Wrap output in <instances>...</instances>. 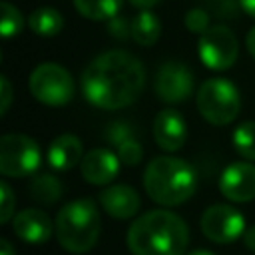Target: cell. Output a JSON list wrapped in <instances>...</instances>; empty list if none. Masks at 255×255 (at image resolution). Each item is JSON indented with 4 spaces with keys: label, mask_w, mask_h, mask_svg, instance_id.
<instances>
[{
    "label": "cell",
    "mask_w": 255,
    "mask_h": 255,
    "mask_svg": "<svg viewBox=\"0 0 255 255\" xmlns=\"http://www.w3.org/2000/svg\"><path fill=\"white\" fill-rule=\"evenodd\" d=\"M153 139L163 151H177L187 139V126L177 110L165 108L153 120Z\"/></svg>",
    "instance_id": "13"
},
{
    "label": "cell",
    "mask_w": 255,
    "mask_h": 255,
    "mask_svg": "<svg viewBox=\"0 0 255 255\" xmlns=\"http://www.w3.org/2000/svg\"><path fill=\"white\" fill-rule=\"evenodd\" d=\"M46 157L50 167H54L56 171H68L76 167L84 157V147L80 137H76L74 133H62L54 137Z\"/></svg>",
    "instance_id": "16"
},
{
    "label": "cell",
    "mask_w": 255,
    "mask_h": 255,
    "mask_svg": "<svg viewBox=\"0 0 255 255\" xmlns=\"http://www.w3.org/2000/svg\"><path fill=\"white\" fill-rule=\"evenodd\" d=\"M239 6L245 14H249L251 18H255V0H239Z\"/></svg>",
    "instance_id": "30"
},
{
    "label": "cell",
    "mask_w": 255,
    "mask_h": 255,
    "mask_svg": "<svg viewBox=\"0 0 255 255\" xmlns=\"http://www.w3.org/2000/svg\"><path fill=\"white\" fill-rule=\"evenodd\" d=\"M124 0H74V8L90 20H112L118 16Z\"/></svg>",
    "instance_id": "20"
},
{
    "label": "cell",
    "mask_w": 255,
    "mask_h": 255,
    "mask_svg": "<svg viewBox=\"0 0 255 255\" xmlns=\"http://www.w3.org/2000/svg\"><path fill=\"white\" fill-rule=\"evenodd\" d=\"M30 193H32V197H34L38 203H42V205H52V203H56V201L60 199V195H62V183H60L58 177L44 173V175H38V177L30 183Z\"/></svg>",
    "instance_id": "21"
},
{
    "label": "cell",
    "mask_w": 255,
    "mask_h": 255,
    "mask_svg": "<svg viewBox=\"0 0 255 255\" xmlns=\"http://www.w3.org/2000/svg\"><path fill=\"white\" fill-rule=\"evenodd\" d=\"M245 44H247V50H249V54L255 58V26L249 30V34H247V38H245Z\"/></svg>",
    "instance_id": "31"
},
{
    "label": "cell",
    "mask_w": 255,
    "mask_h": 255,
    "mask_svg": "<svg viewBox=\"0 0 255 255\" xmlns=\"http://www.w3.org/2000/svg\"><path fill=\"white\" fill-rule=\"evenodd\" d=\"M197 54L205 68L219 72V70H227L235 64V60L239 56V44H237L235 34L227 26L217 24L199 36Z\"/></svg>",
    "instance_id": "8"
},
{
    "label": "cell",
    "mask_w": 255,
    "mask_h": 255,
    "mask_svg": "<svg viewBox=\"0 0 255 255\" xmlns=\"http://www.w3.org/2000/svg\"><path fill=\"white\" fill-rule=\"evenodd\" d=\"M161 22L151 10H139L131 20V40L139 46H153L159 40Z\"/></svg>",
    "instance_id": "18"
},
{
    "label": "cell",
    "mask_w": 255,
    "mask_h": 255,
    "mask_svg": "<svg viewBox=\"0 0 255 255\" xmlns=\"http://www.w3.org/2000/svg\"><path fill=\"white\" fill-rule=\"evenodd\" d=\"M201 231L213 243H231L245 233V219L231 205H211L201 215Z\"/></svg>",
    "instance_id": "9"
},
{
    "label": "cell",
    "mask_w": 255,
    "mask_h": 255,
    "mask_svg": "<svg viewBox=\"0 0 255 255\" xmlns=\"http://www.w3.org/2000/svg\"><path fill=\"white\" fill-rule=\"evenodd\" d=\"M38 143L26 133H4L0 139V173L6 177H26L40 167Z\"/></svg>",
    "instance_id": "7"
},
{
    "label": "cell",
    "mask_w": 255,
    "mask_h": 255,
    "mask_svg": "<svg viewBox=\"0 0 255 255\" xmlns=\"http://www.w3.org/2000/svg\"><path fill=\"white\" fill-rule=\"evenodd\" d=\"M0 255H16V251L8 239H0Z\"/></svg>",
    "instance_id": "32"
},
{
    "label": "cell",
    "mask_w": 255,
    "mask_h": 255,
    "mask_svg": "<svg viewBox=\"0 0 255 255\" xmlns=\"http://www.w3.org/2000/svg\"><path fill=\"white\" fill-rule=\"evenodd\" d=\"M185 28L189 30V32H193V34H205L211 26H209V14L203 10V8H193V10H189L187 14H185Z\"/></svg>",
    "instance_id": "24"
},
{
    "label": "cell",
    "mask_w": 255,
    "mask_h": 255,
    "mask_svg": "<svg viewBox=\"0 0 255 255\" xmlns=\"http://www.w3.org/2000/svg\"><path fill=\"white\" fill-rule=\"evenodd\" d=\"M14 193L6 181H0V223H8L14 219Z\"/></svg>",
    "instance_id": "25"
},
{
    "label": "cell",
    "mask_w": 255,
    "mask_h": 255,
    "mask_svg": "<svg viewBox=\"0 0 255 255\" xmlns=\"http://www.w3.org/2000/svg\"><path fill=\"white\" fill-rule=\"evenodd\" d=\"M0 92H2L0 112H2V114H6V112H8V108H10V104H12V86H10V82H8V78H6V76H2V78H0Z\"/></svg>",
    "instance_id": "27"
},
{
    "label": "cell",
    "mask_w": 255,
    "mask_h": 255,
    "mask_svg": "<svg viewBox=\"0 0 255 255\" xmlns=\"http://www.w3.org/2000/svg\"><path fill=\"white\" fill-rule=\"evenodd\" d=\"M2 18H0V32L4 40H10L12 36L20 34V30L24 28V18L20 14V10L16 6H12L10 2H2Z\"/></svg>",
    "instance_id": "23"
},
{
    "label": "cell",
    "mask_w": 255,
    "mask_h": 255,
    "mask_svg": "<svg viewBox=\"0 0 255 255\" xmlns=\"http://www.w3.org/2000/svg\"><path fill=\"white\" fill-rule=\"evenodd\" d=\"M108 32H110L114 38H118V40H126L128 36L131 38V22H128V20L116 16V18L108 20Z\"/></svg>",
    "instance_id": "26"
},
{
    "label": "cell",
    "mask_w": 255,
    "mask_h": 255,
    "mask_svg": "<svg viewBox=\"0 0 255 255\" xmlns=\"http://www.w3.org/2000/svg\"><path fill=\"white\" fill-rule=\"evenodd\" d=\"M219 191L237 203L255 199V165L249 161L229 163L219 177Z\"/></svg>",
    "instance_id": "11"
},
{
    "label": "cell",
    "mask_w": 255,
    "mask_h": 255,
    "mask_svg": "<svg viewBox=\"0 0 255 255\" xmlns=\"http://www.w3.org/2000/svg\"><path fill=\"white\" fill-rule=\"evenodd\" d=\"M120 163L122 161H120L118 153H114L106 147H98V149L84 153V157L80 161V171L88 183L108 185L120 173Z\"/></svg>",
    "instance_id": "12"
},
{
    "label": "cell",
    "mask_w": 255,
    "mask_h": 255,
    "mask_svg": "<svg viewBox=\"0 0 255 255\" xmlns=\"http://www.w3.org/2000/svg\"><path fill=\"white\" fill-rule=\"evenodd\" d=\"M187 255H215V253L205 251V249H195V251H191V253H187Z\"/></svg>",
    "instance_id": "33"
},
{
    "label": "cell",
    "mask_w": 255,
    "mask_h": 255,
    "mask_svg": "<svg viewBox=\"0 0 255 255\" xmlns=\"http://www.w3.org/2000/svg\"><path fill=\"white\" fill-rule=\"evenodd\" d=\"M98 201L104 207V211L114 219H131L139 211L137 191L129 185H124V183H116V185L106 187L98 195Z\"/></svg>",
    "instance_id": "14"
},
{
    "label": "cell",
    "mask_w": 255,
    "mask_h": 255,
    "mask_svg": "<svg viewBox=\"0 0 255 255\" xmlns=\"http://www.w3.org/2000/svg\"><path fill=\"white\" fill-rule=\"evenodd\" d=\"M131 6H135V8H139V10H149L151 6H155L159 0H128Z\"/></svg>",
    "instance_id": "29"
},
{
    "label": "cell",
    "mask_w": 255,
    "mask_h": 255,
    "mask_svg": "<svg viewBox=\"0 0 255 255\" xmlns=\"http://www.w3.org/2000/svg\"><path fill=\"white\" fill-rule=\"evenodd\" d=\"M193 74L181 62H165L155 74V96L165 104H179L193 92Z\"/></svg>",
    "instance_id": "10"
},
{
    "label": "cell",
    "mask_w": 255,
    "mask_h": 255,
    "mask_svg": "<svg viewBox=\"0 0 255 255\" xmlns=\"http://www.w3.org/2000/svg\"><path fill=\"white\" fill-rule=\"evenodd\" d=\"M100 211L90 197L68 201L56 215L58 243L70 253H88L100 237Z\"/></svg>",
    "instance_id": "4"
},
{
    "label": "cell",
    "mask_w": 255,
    "mask_h": 255,
    "mask_svg": "<svg viewBox=\"0 0 255 255\" xmlns=\"http://www.w3.org/2000/svg\"><path fill=\"white\" fill-rule=\"evenodd\" d=\"M28 88L40 104L50 108H62L70 104L76 94V84L70 72L54 62L36 66L28 78Z\"/></svg>",
    "instance_id": "6"
},
{
    "label": "cell",
    "mask_w": 255,
    "mask_h": 255,
    "mask_svg": "<svg viewBox=\"0 0 255 255\" xmlns=\"http://www.w3.org/2000/svg\"><path fill=\"white\" fill-rule=\"evenodd\" d=\"M187 243L185 221L167 209L139 215L128 231V247L133 255H183Z\"/></svg>",
    "instance_id": "2"
},
{
    "label": "cell",
    "mask_w": 255,
    "mask_h": 255,
    "mask_svg": "<svg viewBox=\"0 0 255 255\" xmlns=\"http://www.w3.org/2000/svg\"><path fill=\"white\" fill-rule=\"evenodd\" d=\"M197 110L201 118L213 126H227L231 124L239 110L241 98L233 82L225 78H211L201 84L195 96Z\"/></svg>",
    "instance_id": "5"
},
{
    "label": "cell",
    "mask_w": 255,
    "mask_h": 255,
    "mask_svg": "<svg viewBox=\"0 0 255 255\" xmlns=\"http://www.w3.org/2000/svg\"><path fill=\"white\" fill-rule=\"evenodd\" d=\"M243 241H245L247 249L255 251V225L249 227V229H245V233H243Z\"/></svg>",
    "instance_id": "28"
},
{
    "label": "cell",
    "mask_w": 255,
    "mask_h": 255,
    "mask_svg": "<svg viewBox=\"0 0 255 255\" xmlns=\"http://www.w3.org/2000/svg\"><path fill=\"white\" fill-rule=\"evenodd\" d=\"M106 139L118 147V157H120L122 163H126V165H137L141 161L143 149H141L139 141L133 137V131H131L129 126H126L122 122L112 124L108 128Z\"/></svg>",
    "instance_id": "17"
},
{
    "label": "cell",
    "mask_w": 255,
    "mask_h": 255,
    "mask_svg": "<svg viewBox=\"0 0 255 255\" xmlns=\"http://www.w3.org/2000/svg\"><path fill=\"white\" fill-rule=\"evenodd\" d=\"M28 26L38 36H56L64 28V16L52 6H40L28 16Z\"/></svg>",
    "instance_id": "19"
},
{
    "label": "cell",
    "mask_w": 255,
    "mask_h": 255,
    "mask_svg": "<svg viewBox=\"0 0 255 255\" xmlns=\"http://www.w3.org/2000/svg\"><path fill=\"white\" fill-rule=\"evenodd\" d=\"M233 145L241 157L255 161V122H243L235 128Z\"/></svg>",
    "instance_id": "22"
},
{
    "label": "cell",
    "mask_w": 255,
    "mask_h": 255,
    "mask_svg": "<svg viewBox=\"0 0 255 255\" xmlns=\"http://www.w3.org/2000/svg\"><path fill=\"white\" fill-rule=\"evenodd\" d=\"M145 84L143 64L126 50H108L96 56L82 72V94L100 110L131 106Z\"/></svg>",
    "instance_id": "1"
},
{
    "label": "cell",
    "mask_w": 255,
    "mask_h": 255,
    "mask_svg": "<svg viewBox=\"0 0 255 255\" xmlns=\"http://www.w3.org/2000/svg\"><path fill=\"white\" fill-rule=\"evenodd\" d=\"M195 171L193 167L173 155L153 157L143 171V187L151 201L173 207L185 203L195 193Z\"/></svg>",
    "instance_id": "3"
},
{
    "label": "cell",
    "mask_w": 255,
    "mask_h": 255,
    "mask_svg": "<svg viewBox=\"0 0 255 255\" xmlns=\"http://www.w3.org/2000/svg\"><path fill=\"white\" fill-rule=\"evenodd\" d=\"M12 229L22 241L42 245L52 235V221L42 209H24L14 215Z\"/></svg>",
    "instance_id": "15"
}]
</instances>
